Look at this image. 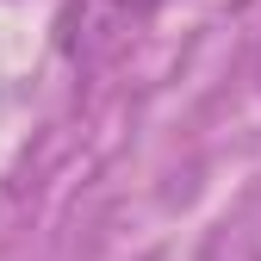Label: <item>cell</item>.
<instances>
[{"label": "cell", "instance_id": "6da1fadb", "mask_svg": "<svg viewBox=\"0 0 261 261\" xmlns=\"http://www.w3.org/2000/svg\"><path fill=\"white\" fill-rule=\"evenodd\" d=\"M118 7H130V13H149V7H162V0H118Z\"/></svg>", "mask_w": 261, "mask_h": 261}]
</instances>
